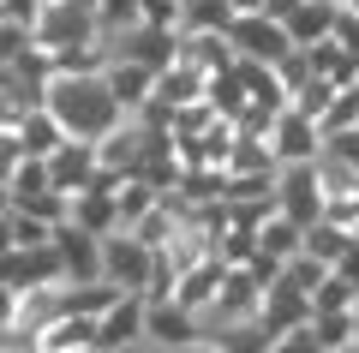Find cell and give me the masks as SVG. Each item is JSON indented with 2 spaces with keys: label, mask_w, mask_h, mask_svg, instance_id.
I'll return each mask as SVG.
<instances>
[{
  "label": "cell",
  "mask_w": 359,
  "mask_h": 353,
  "mask_svg": "<svg viewBox=\"0 0 359 353\" xmlns=\"http://www.w3.org/2000/svg\"><path fill=\"white\" fill-rule=\"evenodd\" d=\"M90 13H96V30H102V42H108V36H120V30L138 25V0H90Z\"/></svg>",
  "instance_id": "2e32d148"
},
{
  "label": "cell",
  "mask_w": 359,
  "mask_h": 353,
  "mask_svg": "<svg viewBox=\"0 0 359 353\" xmlns=\"http://www.w3.org/2000/svg\"><path fill=\"white\" fill-rule=\"evenodd\" d=\"M347 317H353V341H359V300H353V305H347Z\"/></svg>",
  "instance_id": "cb8c5ba5"
},
{
  "label": "cell",
  "mask_w": 359,
  "mask_h": 353,
  "mask_svg": "<svg viewBox=\"0 0 359 353\" xmlns=\"http://www.w3.org/2000/svg\"><path fill=\"white\" fill-rule=\"evenodd\" d=\"M168 353H216L210 341H186V347H168Z\"/></svg>",
  "instance_id": "603a6c76"
},
{
  "label": "cell",
  "mask_w": 359,
  "mask_h": 353,
  "mask_svg": "<svg viewBox=\"0 0 359 353\" xmlns=\"http://www.w3.org/2000/svg\"><path fill=\"white\" fill-rule=\"evenodd\" d=\"M294 6H299V0H264V13H269V18H287Z\"/></svg>",
  "instance_id": "7402d4cb"
},
{
  "label": "cell",
  "mask_w": 359,
  "mask_h": 353,
  "mask_svg": "<svg viewBox=\"0 0 359 353\" xmlns=\"http://www.w3.org/2000/svg\"><path fill=\"white\" fill-rule=\"evenodd\" d=\"M54 258H60V281H66V288L102 281V240L84 234V227H72V222L54 227Z\"/></svg>",
  "instance_id": "277c9868"
},
{
  "label": "cell",
  "mask_w": 359,
  "mask_h": 353,
  "mask_svg": "<svg viewBox=\"0 0 359 353\" xmlns=\"http://www.w3.org/2000/svg\"><path fill=\"white\" fill-rule=\"evenodd\" d=\"M150 264H156V252L144 240H132V234H102V281L114 293H138V300H144V288H150Z\"/></svg>",
  "instance_id": "3957f363"
},
{
  "label": "cell",
  "mask_w": 359,
  "mask_h": 353,
  "mask_svg": "<svg viewBox=\"0 0 359 353\" xmlns=\"http://www.w3.org/2000/svg\"><path fill=\"white\" fill-rule=\"evenodd\" d=\"M299 246H306V227L287 222L282 210H269L264 222H257V252L276 258V264H287V258H299Z\"/></svg>",
  "instance_id": "5bb4252c"
},
{
  "label": "cell",
  "mask_w": 359,
  "mask_h": 353,
  "mask_svg": "<svg viewBox=\"0 0 359 353\" xmlns=\"http://www.w3.org/2000/svg\"><path fill=\"white\" fill-rule=\"evenodd\" d=\"M60 144H66V132H60V120H54L48 108H30L25 120L13 126V150L18 156H42V162H48Z\"/></svg>",
  "instance_id": "8fae6325"
},
{
  "label": "cell",
  "mask_w": 359,
  "mask_h": 353,
  "mask_svg": "<svg viewBox=\"0 0 359 353\" xmlns=\"http://www.w3.org/2000/svg\"><path fill=\"white\" fill-rule=\"evenodd\" d=\"M323 156H335V162L359 168V126H347V132H330V138H323Z\"/></svg>",
  "instance_id": "d6986e66"
},
{
  "label": "cell",
  "mask_w": 359,
  "mask_h": 353,
  "mask_svg": "<svg viewBox=\"0 0 359 353\" xmlns=\"http://www.w3.org/2000/svg\"><path fill=\"white\" fill-rule=\"evenodd\" d=\"M353 96H359V72H353Z\"/></svg>",
  "instance_id": "484cf974"
},
{
  "label": "cell",
  "mask_w": 359,
  "mask_h": 353,
  "mask_svg": "<svg viewBox=\"0 0 359 353\" xmlns=\"http://www.w3.org/2000/svg\"><path fill=\"white\" fill-rule=\"evenodd\" d=\"M102 84H108V96L120 102V114H138L144 102L156 96V72H150V66H138V60H120V54H108Z\"/></svg>",
  "instance_id": "9c48e42d"
},
{
  "label": "cell",
  "mask_w": 359,
  "mask_h": 353,
  "mask_svg": "<svg viewBox=\"0 0 359 353\" xmlns=\"http://www.w3.org/2000/svg\"><path fill=\"white\" fill-rule=\"evenodd\" d=\"M347 246H353V227H341V222H330V215H318V222L306 227V246H299V252L335 269V264H341V252H347Z\"/></svg>",
  "instance_id": "9a60e30c"
},
{
  "label": "cell",
  "mask_w": 359,
  "mask_h": 353,
  "mask_svg": "<svg viewBox=\"0 0 359 353\" xmlns=\"http://www.w3.org/2000/svg\"><path fill=\"white\" fill-rule=\"evenodd\" d=\"M335 276H347V281L359 288V240H353V246L341 252V264H335Z\"/></svg>",
  "instance_id": "44dd1931"
},
{
  "label": "cell",
  "mask_w": 359,
  "mask_h": 353,
  "mask_svg": "<svg viewBox=\"0 0 359 353\" xmlns=\"http://www.w3.org/2000/svg\"><path fill=\"white\" fill-rule=\"evenodd\" d=\"M186 341H204L198 312H186L180 300H144V347L168 353V347H186Z\"/></svg>",
  "instance_id": "52a82bcc"
},
{
  "label": "cell",
  "mask_w": 359,
  "mask_h": 353,
  "mask_svg": "<svg viewBox=\"0 0 359 353\" xmlns=\"http://www.w3.org/2000/svg\"><path fill=\"white\" fill-rule=\"evenodd\" d=\"M126 347H144V300L138 293H120L96 317V353H126Z\"/></svg>",
  "instance_id": "ba28073f"
},
{
  "label": "cell",
  "mask_w": 359,
  "mask_h": 353,
  "mask_svg": "<svg viewBox=\"0 0 359 353\" xmlns=\"http://www.w3.org/2000/svg\"><path fill=\"white\" fill-rule=\"evenodd\" d=\"M42 108H48L54 120H60V132L78 138V144L108 138V132L126 120L120 102L108 96L102 72H48V84H42Z\"/></svg>",
  "instance_id": "6da1fadb"
},
{
  "label": "cell",
  "mask_w": 359,
  "mask_h": 353,
  "mask_svg": "<svg viewBox=\"0 0 359 353\" xmlns=\"http://www.w3.org/2000/svg\"><path fill=\"white\" fill-rule=\"evenodd\" d=\"M264 353H323V347H318V335H311V324H299V329H287V335H276Z\"/></svg>",
  "instance_id": "ffe728a7"
},
{
  "label": "cell",
  "mask_w": 359,
  "mask_h": 353,
  "mask_svg": "<svg viewBox=\"0 0 359 353\" xmlns=\"http://www.w3.org/2000/svg\"><path fill=\"white\" fill-rule=\"evenodd\" d=\"M222 36H228L233 60H257V66H276L287 48H294L287 30H282V18H269V13H233Z\"/></svg>",
  "instance_id": "7a4b0ae2"
},
{
  "label": "cell",
  "mask_w": 359,
  "mask_h": 353,
  "mask_svg": "<svg viewBox=\"0 0 359 353\" xmlns=\"http://www.w3.org/2000/svg\"><path fill=\"white\" fill-rule=\"evenodd\" d=\"M96 174H102V168H96V144L66 138L60 150L48 156V180H54V192H66V198L84 192V186H96Z\"/></svg>",
  "instance_id": "30bf717a"
},
{
  "label": "cell",
  "mask_w": 359,
  "mask_h": 353,
  "mask_svg": "<svg viewBox=\"0 0 359 353\" xmlns=\"http://www.w3.org/2000/svg\"><path fill=\"white\" fill-rule=\"evenodd\" d=\"M353 300H359V288H353L347 276H335V269L318 281V288H311V312H347Z\"/></svg>",
  "instance_id": "e0dca14e"
},
{
  "label": "cell",
  "mask_w": 359,
  "mask_h": 353,
  "mask_svg": "<svg viewBox=\"0 0 359 353\" xmlns=\"http://www.w3.org/2000/svg\"><path fill=\"white\" fill-rule=\"evenodd\" d=\"M276 210L287 215V222H299V227H311L323 215V192H318V174H311V162H287V168H276Z\"/></svg>",
  "instance_id": "5b68a950"
},
{
  "label": "cell",
  "mask_w": 359,
  "mask_h": 353,
  "mask_svg": "<svg viewBox=\"0 0 359 353\" xmlns=\"http://www.w3.org/2000/svg\"><path fill=\"white\" fill-rule=\"evenodd\" d=\"M318 150H323V132H318L311 114L282 108L276 120H269V156H276V168H287V162H318Z\"/></svg>",
  "instance_id": "8992f818"
},
{
  "label": "cell",
  "mask_w": 359,
  "mask_h": 353,
  "mask_svg": "<svg viewBox=\"0 0 359 353\" xmlns=\"http://www.w3.org/2000/svg\"><path fill=\"white\" fill-rule=\"evenodd\" d=\"M0 215H13V198H6V186H0Z\"/></svg>",
  "instance_id": "d4e9b609"
},
{
  "label": "cell",
  "mask_w": 359,
  "mask_h": 353,
  "mask_svg": "<svg viewBox=\"0 0 359 353\" xmlns=\"http://www.w3.org/2000/svg\"><path fill=\"white\" fill-rule=\"evenodd\" d=\"M330 25H335V0H299L294 13L282 18V30H287L294 48H318V42L330 36Z\"/></svg>",
  "instance_id": "4fadbf2b"
},
{
  "label": "cell",
  "mask_w": 359,
  "mask_h": 353,
  "mask_svg": "<svg viewBox=\"0 0 359 353\" xmlns=\"http://www.w3.org/2000/svg\"><path fill=\"white\" fill-rule=\"evenodd\" d=\"M180 13H186V0H138V25H150V30L180 36Z\"/></svg>",
  "instance_id": "ac0fdd59"
},
{
  "label": "cell",
  "mask_w": 359,
  "mask_h": 353,
  "mask_svg": "<svg viewBox=\"0 0 359 353\" xmlns=\"http://www.w3.org/2000/svg\"><path fill=\"white\" fill-rule=\"evenodd\" d=\"M156 198H162V192H156L150 180L120 174V180H114V234H132V227H138L144 215L156 210Z\"/></svg>",
  "instance_id": "7c38bea8"
}]
</instances>
